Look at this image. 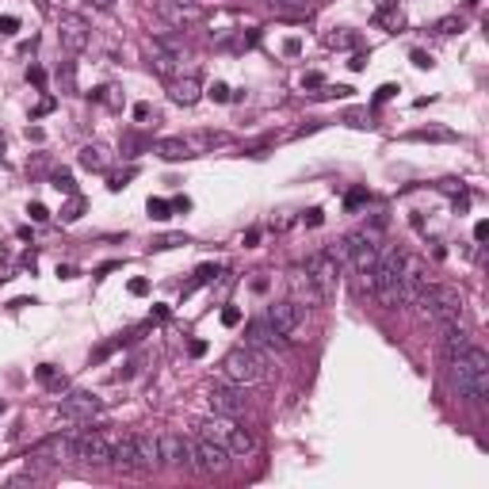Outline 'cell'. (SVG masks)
Wrapping results in <instances>:
<instances>
[{
  "label": "cell",
  "mask_w": 489,
  "mask_h": 489,
  "mask_svg": "<svg viewBox=\"0 0 489 489\" xmlns=\"http://www.w3.org/2000/svg\"><path fill=\"white\" fill-rule=\"evenodd\" d=\"M27 214H31V222H38V226H43V222H50V210H46L43 203H31V207H27Z\"/></svg>",
  "instance_id": "f35d334b"
},
{
  "label": "cell",
  "mask_w": 489,
  "mask_h": 489,
  "mask_svg": "<svg viewBox=\"0 0 489 489\" xmlns=\"http://www.w3.org/2000/svg\"><path fill=\"white\" fill-rule=\"evenodd\" d=\"M153 69H157L165 80H176V77H184V58H176V54L153 46Z\"/></svg>",
  "instance_id": "cb8c5ba5"
},
{
  "label": "cell",
  "mask_w": 489,
  "mask_h": 489,
  "mask_svg": "<svg viewBox=\"0 0 489 489\" xmlns=\"http://www.w3.org/2000/svg\"><path fill=\"white\" fill-rule=\"evenodd\" d=\"M409 142H459V134L444 126H425V130H413Z\"/></svg>",
  "instance_id": "f1b7e54d"
},
{
  "label": "cell",
  "mask_w": 489,
  "mask_h": 489,
  "mask_svg": "<svg viewBox=\"0 0 489 489\" xmlns=\"http://www.w3.org/2000/svg\"><path fill=\"white\" fill-rule=\"evenodd\" d=\"M134 447H138V470L161 467V447L153 436H134Z\"/></svg>",
  "instance_id": "7402d4cb"
},
{
  "label": "cell",
  "mask_w": 489,
  "mask_h": 489,
  "mask_svg": "<svg viewBox=\"0 0 489 489\" xmlns=\"http://www.w3.org/2000/svg\"><path fill=\"white\" fill-rule=\"evenodd\" d=\"M428 287V275H425V264L417 256H405L402 260V272H397V295H402V306H417L421 295Z\"/></svg>",
  "instance_id": "8992f818"
},
{
  "label": "cell",
  "mask_w": 489,
  "mask_h": 489,
  "mask_svg": "<svg viewBox=\"0 0 489 489\" xmlns=\"http://www.w3.org/2000/svg\"><path fill=\"white\" fill-rule=\"evenodd\" d=\"M173 210H191V199H187V195H180V199H173Z\"/></svg>",
  "instance_id": "680465c9"
},
{
  "label": "cell",
  "mask_w": 489,
  "mask_h": 489,
  "mask_svg": "<svg viewBox=\"0 0 489 489\" xmlns=\"http://www.w3.org/2000/svg\"><path fill=\"white\" fill-rule=\"evenodd\" d=\"M0 157H4V142H0Z\"/></svg>",
  "instance_id": "be15d7a7"
},
{
  "label": "cell",
  "mask_w": 489,
  "mask_h": 489,
  "mask_svg": "<svg viewBox=\"0 0 489 489\" xmlns=\"http://www.w3.org/2000/svg\"><path fill=\"white\" fill-rule=\"evenodd\" d=\"M100 409H103V402L96 394H88V390H73V394L61 397V417H69V421H92Z\"/></svg>",
  "instance_id": "5bb4252c"
},
{
  "label": "cell",
  "mask_w": 489,
  "mask_h": 489,
  "mask_svg": "<svg viewBox=\"0 0 489 489\" xmlns=\"http://www.w3.org/2000/svg\"><path fill=\"white\" fill-rule=\"evenodd\" d=\"M0 413H4V402H0Z\"/></svg>",
  "instance_id": "e7e4bbea"
},
{
  "label": "cell",
  "mask_w": 489,
  "mask_h": 489,
  "mask_svg": "<svg viewBox=\"0 0 489 489\" xmlns=\"http://www.w3.org/2000/svg\"><path fill=\"white\" fill-rule=\"evenodd\" d=\"M264 356L256 352V348H249V344H241V348H233V352H226V360H222V379H230V382H238V386H252V382H260L264 379Z\"/></svg>",
  "instance_id": "277c9868"
},
{
  "label": "cell",
  "mask_w": 489,
  "mask_h": 489,
  "mask_svg": "<svg viewBox=\"0 0 489 489\" xmlns=\"http://www.w3.org/2000/svg\"><path fill=\"white\" fill-rule=\"evenodd\" d=\"M134 119H138V122L149 119V103H134Z\"/></svg>",
  "instance_id": "f5cc1de1"
},
{
  "label": "cell",
  "mask_w": 489,
  "mask_h": 489,
  "mask_svg": "<svg viewBox=\"0 0 489 489\" xmlns=\"http://www.w3.org/2000/svg\"><path fill=\"white\" fill-rule=\"evenodd\" d=\"M421 309L436 329H447V325L462 321V295L455 287H439V283H428L425 295H421Z\"/></svg>",
  "instance_id": "7a4b0ae2"
},
{
  "label": "cell",
  "mask_w": 489,
  "mask_h": 489,
  "mask_svg": "<svg viewBox=\"0 0 489 489\" xmlns=\"http://www.w3.org/2000/svg\"><path fill=\"white\" fill-rule=\"evenodd\" d=\"M111 462L119 470H138V447H134V436H122L119 444H111Z\"/></svg>",
  "instance_id": "44dd1931"
},
{
  "label": "cell",
  "mask_w": 489,
  "mask_h": 489,
  "mask_svg": "<svg viewBox=\"0 0 489 489\" xmlns=\"http://www.w3.org/2000/svg\"><path fill=\"white\" fill-rule=\"evenodd\" d=\"M35 459H46V462H65L73 459V436H50L35 447Z\"/></svg>",
  "instance_id": "ac0fdd59"
},
{
  "label": "cell",
  "mask_w": 489,
  "mask_h": 489,
  "mask_svg": "<svg viewBox=\"0 0 489 489\" xmlns=\"http://www.w3.org/2000/svg\"><path fill=\"white\" fill-rule=\"evenodd\" d=\"M187 352H191L195 360H199V356H207V340H191V344H187Z\"/></svg>",
  "instance_id": "681fc988"
},
{
  "label": "cell",
  "mask_w": 489,
  "mask_h": 489,
  "mask_svg": "<svg viewBox=\"0 0 489 489\" xmlns=\"http://www.w3.org/2000/svg\"><path fill=\"white\" fill-rule=\"evenodd\" d=\"M153 46H157V50H168V54H176V58H184V54H187V46H184L176 35H157V38H153Z\"/></svg>",
  "instance_id": "f546056e"
},
{
  "label": "cell",
  "mask_w": 489,
  "mask_h": 489,
  "mask_svg": "<svg viewBox=\"0 0 489 489\" xmlns=\"http://www.w3.org/2000/svg\"><path fill=\"white\" fill-rule=\"evenodd\" d=\"M54 108H58V103H54V96H43V100H38V108H35V115H50Z\"/></svg>",
  "instance_id": "f6af8a7d"
},
{
  "label": "cell",
  "mask_w": 489,
  "mask_h": 489,
  "mask_svg": "<svg viewBox=\"0 0 489 489\" xmlns=\"http://www.w3.org/2000/svg\"><path fill=\"white\" fill-rule=\"evenodd\" d=\"M436 31H439V35H455V31H462V20L447 15V20H439V23H436Z\"/></svg>",
  "instance_id": "74e56055"
},
{
  "label": "cell",
  "mask_w": 489,
  "mask_h": 489,
  "mask_svg": "<svg viewBox=\"0 0 489 489\" xmlns=\"http://www.w3.org/2000/svg\"><path fill=\"white\" fill-rule=\"evenodd\" d=\"M54 187H58V191H65V195H77V184H73V173H65V168H58V173H54Z\"/></svg>",
  "instance_id": "e575fe53"
},
{
  "label": "cell",
  "mask_w": 489,
  "mask_h": 489,
  "mask_svg": "<svg viewBox=\"0 0 489 489\" xmlns=\"http://www.w3.org/2000/svg\"><path fill=\"white\" fill-rule=\"evenodd\" d=\"M130 176H134V173H122V176H111V180H108V187H111V191H122V187H126V180H130Z\"/></svg>",
  "instance_id": "c3c4849f"
},
{
  "label": "cell",
  "mask_w": 489,
  "mask_h": 489,
  "mask_svg": "<svg viewBox=\"0 0 489 489\" xmlns=\"http://www.w3.org/2000/svg\"><path fill=\"white\" fill-rule=\"evenodd\" d=\"M256 241H260V230H249V233H245V245H249V249H252Z\"/></svg>",
  "instance_id": "94428289"
},
{
  "label": "cell",
  "mask_w": 489,
  "mask_h": 489,
  "mask_svg": "<svg viewBox=\"0 0 489 489\" xmlns=\"http://www.w3.org/2000/svg\"><path fill=\"white\" fill-rule=\"evenodd\" d=\"M279 12H287V15H302V12H309L314 8V0H272Z\"/></svg>",
  "instance_id": "d6a6232c"
},
{
  "label": "cell",
  "mask_w": 489,
  "mask_h": 489,
  "mask_svg": "<svg viewBox=\"0 0 489 489\" xmlns=\"http://www.w3.org/2000/svg\"><path fill=\"white\" fill-rule=\"evenodd\" d=\"M58 43L69 54L85 50V46H88V23H85V15H77V12H61L58 15Z\"/></svg>",
  "instance_id": "7c38bea8"
},
{
  "label": "cell",
  "mask_w": 489,
  "mask_h": 489,
  "mask_svg": "<svg viewBox=\"0 0 489 489\" xmlns=\"http://www.w3.org/2000/svg\"><path fill=\"white\" fill-rule=\"evenodd\" d=\"M348 65H352V69H363V65H367V54H356V58L348 61Z\"/></svg>",
  "instance_id": "6125c7cd"
},
{
  "label": "cell",
  "mask_w": 489,
  "mask_h": 489,
  "mask_svg": "<svg viewBox=\"0 0 489 489\" xmlns=\"http://www.w3.org/2000/svg\"><path fill=\"white\" fill-rule=\"evenodd\" d=\"M58 80H61V85H65V88H69V92H73V65H65V69L58 73Z\"/></svg>",
  "instance_id": "f907efd6"
},
{
  "label": "cell",
  "mask_w": 489,
  "mask_h": 489,
  "mask_svg": "<svg viewBox=\"0 0 489 489\" xmlns=\"http://www.w3.org/2000/svg\"><path fill=\"white\" fill-rule=\"evenodd\" d=\"M317 85H321V73H306L302 77V88H317Z\"/></svg>",
  "instance_id": "11a10c76"
},
{
  "label": "cell",
  "mask_w": 489,
  "mask_h": 489,
  "mask_svg": "<svg viewBox=\"0 0 489 489\" xmlns=\"http://www.w3.org/2000/svg\"><path fill=\"white\" fill-rule=\"evenodd\" d=\"M35 379L43 382L46 390H58V394L65 390V374H61V367H54V363H38L35 367Z\"/></svg>",
  "instance_id": "83f0119b"
},
{
  "label": "cell",
  "mask_w": 489,
  "mask_h": 489,
  "mask_svg": "<svg viewBox=\"0 0 489 489\" xmlns=\"http://www.w3.org/2000/svg\"><path fill=\"white\" fill-rule=\"evenodd\" d=\"M80 214H85V199H80V195H69V203L61 207V222H77Z\"/></svg>",
  "instance_id": "1f68e13d"
},
{
  "label": "cell",
  "mask_w": 489,
  "mask_h": 489,
  "mask_svg": "<svg viewBox=\"0 0 489 489\" xmlns=\"http://www.w3.org/2000/svg\"><path fill=\"white\" fill-rule=\"evenodd\" d=\"M27 138H31V142H43L46 134H43V130H38V126H27Z\"/></svg>",
  "instance_id": "91938a15"
},
{
  "label": "cell",
  "mask_w": 489,
  "mask_h": 489,
  "mask_svg": "<svg viewBox=\"0 0 489 489\" xmlns=\"http://www.w3.org/2000/svg\"><path fill=\"white\" fill-rule=\"evenodd\" d=\"M191 451H195V470H203V474H218V470L230 467V447L218 444V439L195 436L191 439Z\"/></svg>",
  "instance_id": "52a82bcc"
},
{
  "label": "cell",
  "mask_w": 489,
  "mask_h": 489,
  "mask_svg": "<svg viewBox=\"0 0 489 489\" xmlns=\"http://www.w3.org/2000/svg\"><path fill=\"white\" fill-rule=\"evenodd\" d=\"M27 80H31V85H38V88H43V85H46V69L31 65V69H27Z\"/></svg>",
  "instance_id": "7bdbcfd3"
},
{
  "label": "cell",
  "mask_w": 489,
  "mask_h": 489,
  "mask_svg": "<svg viewBox=\"0 0 489 489\" xmlns=\"http://www.w3.org/2000/svg\"><path fill=\"white\" fill-rule=\"evenodd\" d=\"M268 321H272L287 340H298L302 321H306V306L302 302H275V306H268Z\"/></svg>",
  "instance_id": "30bf717a"
},
{
  "label": "cell",
  "mask_w": 489,
  "mask_h": 489,
  "mask_svg": "<svg viewBox=\"0 0 489 489\" xmlns=\"http://www.w3.org/2000/svg\"><path fill=\"white\" fill-rule=\"evenodd\" d=\"M451 382L467 402H486L489 397V352L470 344L459 360H451Z\"/></svg>",
  "instance_id": "6da1fadb"
},
{
  "label": "cell",
  "mask_w": 489,
  "mask_h": 489,
  "mask_svg": "<svg viewBox=\"0 0 489 489\" xmlns=\"http://www.w3.org/2000/svg\"><path fill=\"white\" fill-rule=\"evenodd\" d=\"M210 405H214V413L238 417V413H241V405H245V397H241L238 382H230V379H214V382H210Z\"/></svg>",
  "instance_id": "4fadbf2b"
},
{
  "label": "cell",
  "mask_w": 489,
  "mask_h": 489,
  "mask_svg": "<svg viewBox=\"0 0 489 489\" xmlns=\"http://www.w3.org/2000/svg\"><path fill=\"white\" fill-rule=\"evenodd\" d=\"M58 279H77V268H69V264H58Z\"/></svg>",
  "instance_id": "db71d44e"
},
{
  "label": "cell",
  "mask_w": 489,
  "mask_h": 489,
  "mask_svg": "<svg viewBox=\"0 0 489 489\" xmlns=\"http://www.w3.org/2000/svg\"><path fill=\"white\" fill-rule=\"evenodd\" d=\"M180 245H191L187 233H165V238L153 241V252H165V249H180Z\"/></svg>",
  "instance_id": "836d02e7"
},
{
  "label": "cell",
  "mask_w": 489,
  "mask_h": 489,
  "mask_svg": "<svg viewBox=\"0 0 489 489\" xmlns=\"http://www.w3.org/2000/svg\"><path fill=\"white\" fill-rule=\"evenodd\" d=\"M344 260L356 268V275H363V283H367V275H371V268H374V260H379V249H382V238H379V230H356V233H348L344 241Z\"/></svg>",
  "instance_id": "3957f363"
},
{
  "label": "cell",
  "mask_w": 489,
  "mask_h": 489,
  "mask_svg": "<svg viewBox=\"0 0 489 489\" xmlns=\"http://www.w3.org/2000/svg\"><path fill=\"white\" fill-rule=\"evenodd\" d=\"M226 447H230V455H252V451H256V436H252L249 428L233 425L230 439H226Z\"/></svg>",
  "instance_id": "484cf974"
},
{
  "label": "cell",
  "mask_w": 489,
  "mask_h": 489,
  "mask_svg": "<svg viewBox=\"0 0 489 489\" xmlns=\"http://www.w3.org/2000/svg\"><path fill=\"white\" fill-rule=\"evenodd\" d=\"M73 459H85V462H92V467H103V462H111V444L100 436V432H80V436H73Z\"/></svg>",
  "instance_id": "8fae6325"
},
{
  "label": "cell",
  "mask_w": 489,
  "mask_h": 489,
  "mask_svg": "<svg viewBox=\"0 0 489 489\" xmlns=\"http://www.w3.org/2000/svg\"><path fill=\"white\" fill-rule=\"evenodd\" d=\"M111 165V153L103 149V145H85L80 149V168H88V173H108Z\"/></svg>",
  "instance_id": "d4e9b609"
},
{
  "label": "cell",
  "mask_w": 489,
  "mask_h": 489,
  "mask_svg": "<svg viewBox=\"0 0 489 489\" xmlns=\"http://www.w3.org/2000/svg\"><path fill=\"white\" fill-rule=\"evenodd\" d=\"M88 4H92L96 12H111V8H115V0H88Z\"/></svg>",
  "instance_id": "9f6ffc18"
},
{
  "label": "cell",
  "mask_w": 489,
  "mask_h": 489,
  "mask_svg": "<svg viewBox=\"0 0 489 489\" xmlns=\"http://www.w3.org/2000/svg\"><path fill=\"white\" fill-rule=\"evenodd\" d=\"M374 15H379V23L390 27V31L402 27V8H397V0H374Z\"/></svg>",
  "instance_id": "4316f807"
},
{
  "label": "cell",
  "mask_w": 489,
  "mask_h": 489,
  "mask_svg": "<svg viewBox=\"0 0 489 489\" xmlns=\"http://www.w3.org/2000/svg\"><path fill=\"white\" fill-rule=\"evenodd\" d=\"M439 348H444V360L451 363V360H459L462 352L470 348V333L462 329V321L459 325H447V329H439Z\"/></svg>",
  "instance_id": "e0dca14e"
},
{
  "label": "cell",
  "mask_w": 489,
  "mask_h": 489,
  "mask_svg": "<svg viewBox=\"0 0 489 489\" xmlns=\"http://www.w3.org/2000/svg\"><path fill=\"white\" fill-rule=\"evenodd\" d=\"M306 226H321V210H306Z\"/></svg>",
  "instance_id": "6f0895ef"
},
{
  "label": "cell",
  "mask_w": 489,
  "mask_h": 489,
  "mask_svg": "<svg viewBox=\"0 0 489 489\" xmlns=\"http://www.w3.org/2000/svg\"><path fill=\"white\" fill-rule=\"evenodd\" d=\"M344 119H348V126H360V130H363V126H371V122H367V111H348Z\"/></svg>",
  "instance_id": "b9f144b4"
},
{
  "label": "cell",
  "mask_w": 489,
  "mask_h": 489,
  "mask_svg": "<svg viewBox=\"0 0 489 489\" xmlns=\"http://www.w3.org/2000/svg\"><path fill=\"white\" fill-rule=\"evenodd\" d=\"M306 272H309V279H314L321 302H333V298H337V287H340V268H337V260H333V252L329 249L309 252V256H306Z\"/></svg>",
  "instance_id": "5b68a950"
},
{
  "label": "cell",
  "mask_w": 489,
  "mask_h": 489,
  "mask_svg": "<svg viewBox=\"0 0 489 489\" xmlns=\"http://www.w3.org/2000/svg\"><path fill=\"white\" fill-rule=\"evenodd\" d=\"M238 421L233 417H226V413H214V417H207V421H199V436H207V439H218V444H226L230 439V432Z\"/></svg>",
  "instance_id": "ffe728a7"
},
{
  "label": "cell",
  "mask_w": 489,
  "mask_h": 489,
  "mask_svg": "<svg viewBox=\"0 0 489 489\" xmlns=\"http://www.w3.org/2000/svg\"><path fill=\"white\" fill-rule=\"evenodd\" d=\"M145 210H149L153 222H165V218H173V203H168V199H149V203H145Z\"/></svg>",
  "instance_id": "4dcf8cb0"
},
{
  "label": "cell",
  "mask_w": 489,
  "mask_h": 489,
  "mask_svg": "<svg viewBox=\"0 0 489 489\" xmlns=\"http://www.w3.org/2000/svg\"><path fill=\"white\" fill-rule=\"evenodd\" d=\"M153 153H157L161 161H187L191 157V142H187V138H157V142H153Z\"/></svg>",
  "instance_id": "d6986e66"
},
{
  "label": "cell",
  "mask_w": 489,
  "mask_h": 489,
  "mask_svg": "<svg viewBox=\"0 0 489 489\" xmlns=\"http://www.w3.org/2000/svg\"><path fill=\"white\" fill-rule=\"evenodd\" d=\"M467 4H478V0H467Z\"/></svg>",
  "instance_id": "03108f58"
},
{
  "label": "cell",
  "mask_w": 489,
  "mask_h": 489,
  "mask_svg": "<svg viewBox=\"0 0 489 489\" xmlns=\"http://www.w3.org/2000/svg\"><path fill=\"white\" fill-rule=\"evenodd\" d=\"M157 447H161V462H165V467H176V470H191L195 467L191 439L180 436V432H165V436H157Z\"/></svg>",
  "instance_id": "ba28073f"
},
{
  "label": "cell",
  "mask_w": 489,
  "mask_h": 489,
  "mask_svg": "<svg viewBox=\"0 0 489 489\" xmlns=\"http://www.w3.org/2000/svg\"><path fill=\"white\" fill-rule=\"evenodd\" d=\"M157 12H161V20H168L173 27H187V23L203 20V8L191 4V0H161Z\"/></svg>",
  "instance_id": "9a60e30c"
},
{
  "label": "cell",
  "mask_w": 489,
  "mask_h": 489,
  "mask_svg": "<svg viewBox=\"0 0 489 489\" xmlns=\"http://www.w3.org/2000/svg\"><path fill=\"white\" fill-rule=\"evenodd\" d=\"M245 344L256 348V352H283L291 340L264 317V321H249V325H245Z\"/></svg>",
  "instance_id": "9c48e42d"
},
{
  "label": "cell",
  "mask_w": 489,
  "mask_h": 489,
  "mask_svg": "<svg viewBox=\"0 0 489 489\" xmlns=\"http://www.w3.org/2000/svg\"><path fill=\"white\" fill-rule=\"evenodd\" d=\"M413 65H417V69H432V58L425 50H413Z\"/></svg>",
  "instance_id": "7dc6e473"
},
{
  "label": "cell",
  "mask_w": 489,
  "mask_h": 489,
  "mask_svg": "<svg viewBox=\"0 0 489 489\" xmlns=\"http://www.w3.org/2000/svg\"><path fill=\"white\" fill-rule=\"evenodd\" d=\"M20 31V20L15 15H0V35H15Z\"/></svg>",
  "instance_id": "60d3db41"
},
{
  "label": "cell",
  "mask_w": 489,
  "mask_h": 489,
  "mask_svg": "<svg viewBox=\"0 0 489 489\" xmlns=\"http://www.w3.org/2000/svg\"><path fill=\"white\" fill-rule=\"evenodd\" d=\"M222 325H226V329L241 325V309H238V306H226V309H222Z\"/></svg>",
  "instance_id": "ab89813d"
},
{
  "label": "cell",
  "mask_w": 489,
  "mask_h": 489,
  "mask_svg": "<svg viewBox=\"0 0 489 489\" xmlns=\"http://www.w3.org/2000/svg\"><path fill=\"white\" fill-rule=\"evenodd\" d=\"M486 238H489V222H486V218H482V222L474 226V241H486Z\"/></svg>",
  "instance_id": "816d5d0a"
},
{
  "label": "cell",
  "mask_w": 489,
  "mask_h": 489,
  "mask_svg": "<svg viewBox=\"0 0 489 489\" xmlns=\"http://www.w3.org/2000/svg\"><path fill=\"white\" fill-rule=\"evenodd\" d=\"M363 203H367V191H363V187H352V191L344 195V207H348V210L363 207Z\"/></svg>",
  "instance_id": "8d00e7d4"
},
{
  "label": "cell",
  "mask_w": 489,
  "mask_h": 489,
  "mask_svg": "<svg viewBox=\"0 0 489 489\" xmlns=\"http://www.w3.org/2000/svg\"><path fill=\"white\" fill-rule=\"evenodd\" d=\"M207 96H210L214 103H230V100H233V96H230V85H222V80H214V85L207 88Z\"/></svg>",
  "instance_id": "d590c367"
},
{
  "label": "cell",
  "mask_w": 489,
  "mask_h": 489,
  "mask_svg": "<svg viewBox=\"0 0 489 489\" xmlns=\"http://www.w3.org/2000/svg\"><path fill=\"white\" fill-rule=\"evenodd\" d=\"M291 287H295V295L306 298L309 306H321V295H317V287H314L306 268H291Z\"/></svg>",
  "instance_id": "603a6c76"
},
{
  "label": "cell",
  "mask_w": 489,
  "mask_h": 489,
  "mask_svg": "<svg viewBox=\"0 0 489 489\" xmlns=\"http://www.w3.org/2000/svg\"><path fill=\"white\" fill-rule=\"evenodd\" d=\"M168 96H173V103H180V108H191V103H199V96H203V80L195 77V73H184V77L168 80Z\"/></svg>",
  "instance_id": "2e32d148"
},
{
  "label": "cell",
  "mask_w": 489,
  "mask_h": 489,
  "mask_svg": "<svg viewBox=\"0 0 489 489\" xmlns=\"http://www.w3.org/2000/svg\"><path fill=\"white\" fill-rule=\"evenodd\" d=\"M390 96H397V88H394V85H382L379 92H374V103H386Z\"/></svg>",
  "instance_id": "bcb514c9"
},
{
  "label": "cell",
  "mask_w": 489,
  "mask_h": 489,
  "mask_svg": "<svg viewBox=\"0 0 489 489\" xmlns=\"http://www.w3.org/2000/svg\"><path fill=\"white\" fill-rule=\"evenodd\" d=\"M130 295H149V279H130Z\"/></svg>",
  "instance_id": "ee69618b"
}]
</instances>
